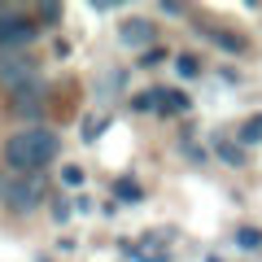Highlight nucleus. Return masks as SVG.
<instances>
[{
  "instance_id": "nucleus-1",
  "label": "nucleus",
  "mask_w": 262,
  "mask_h": 262,
  "mask_svg": "<svg viewBox=\"0 0 262 262\" xmlns=\"http://www.w3.org/2000/svg\"><path fill=\"white\" fill-rule=\"evenodd\" d=\"M61 158V136L53 127H18L5 140V170L9 175H44Z\"/></svg>"
},
{
  "instance_id": "nucleus-2",
  "label": "nucleus",
  "mask_w": 262,
  "mask_h": 262,
  "mask_svg": "<svg viewBox=\"0 0 262 262\" xmlns=\"http://www.w3.org/2000/svg\"><path fill=\"white\" fill-rule=\"evenodd\" d=\"M48 105H53V83H48V79H35V83L9 92V114L22 122V127H44Z\"/></svg>"
},
{
  "instance_id": "nucleus-3",
  "label": "nucleus",
  "mask_w": 262,
  "mask_h": 262,
  "mask_svg": "<svg viewBox=\"0 0 262 262\" xmlns=\"http://www.w3.org/2000/svg\"><path fill=\"white\" fill-rule=\"evenodd\" d=\"M39 39V27L31 22V13L22 5H9L0 13V53H27Z\"/></svg>"
},
{
  "instance_id": "nucleus-4",
  "label": "nucleus",
  "mask_w": 262,
  "mask_h": 262,
  "mask_svg": "<svg viewBox=\"0 0 262 262\" xmlns=\"http://www.w3.org/2000/svg\"><path fill=\"white\" fill-rule=\"evenodd\" d=\"M48 196H53V192H48V179L44 175H13L9 179V192H5V206H9V214H35Z\"/></svg>"
},
{
  "instance_id": "nucleus-5",
  "label": "nucleus",
  "mask_w": 262,
  "mask_h": 262,
  "mask_svg": "<svg viewBox=\"0 0 262 262\" xmlns=\"http://www.w3.org/2000/svg\"><path fill=\"white\" fill-rule=\"evenodd\" d=\"M170 245H175V227H153L140 241H118V253L131 262H170Z\"/></svg>"
},
{
  "instance_id": "nucleus-6",
  "label": "nucleus",
  "mask_w": 262,
  "mask_h": 262,
  "mask_svg": "<svg viewBox=\"0 0 262 262\" xmlns=\"http://www.w3.org/2000/svg\"><path fill=\"white\" fill-rule=\"evenodd\" d=\"M35 79H44V70H39V61L31 53H13L9 61L0 66V88L5 92H18V88L35 83Z\"/></svg>"
},
{
  "instance_id": "nucleus-7",
  "label": "nucleus",
  "mask_w": 262,
  "mask_h": 262,
  "mask_svg": "<svg viewBox=\"0 0 262 262\" xmlns=\"http://www.w3.org/2000/svg\"><path fill=\"white\" fill-rule=\"evenodd\" d=\"M118 44L131 48V53H149V48H158V27L149 18H122L118 22Z\"/></svg>"
},
{
  "instance_id": "nucleus-8",
  "label": "nucleus",
  "mask_w": 262,
  "mask_h": 262,
  "mask_svg": "<svg viewBox=\"0 0 262 262\" xmlns=\"http://www.w3.org/2000/svg\"><path fill=\"white\" fill-rule=\"evenodd\" d=\"M192 31H196L201 39H210L214 48L232 53V57H236V53H249V39H245L241 31H227V27H219V22H201V18H196V22H192Z\"/></svg>"
},
{
  "instance_id": "nucleus-9",
  "label": "nucleus",
  "mask_w": 262,
  "mask_h": 262,
  "mask_svg": "<svg viewBox=\"0 0 262 262\" xmlns=\"http://www.w3.org/2000/svg\"><path fill=\"white\" fill-rule=\"evenodd\" d=\"M188 110H192V96L184 88H153V114H162V118H184Z\"/></svg>"
},
{
  "instance_id": "nucleus-10",
  "label": "nucleus",
  "mask_w": 262,
  "mask_h": 262,
  "mask_svg": "<svg viewBox=\"0 0 262 262\" xmlns=\"http://www.w3.org/2000/svg\"><path fill=\"white\" fill-rule=\"evenodd\" d=\"M210 153H214L223 166H245V144L232 140L227 131H214V136H210Z\"/></svg>"
},
{
  "instance_id": "nucleus-11",
  "label": "nucleus",
  "mask_w": 262,
  "mask_h": 262,
  "mask_svg": "<svg viewBox=\"0 0 262 262\" xmlns=\"http://www.w3.org/2000/svg\"><path fill=\"white\" fill-rule=\"evenodd\" d=\"M27 13H31V22L39 27V35H44V31H53V27H61V18H66V9L57 5V0H39V5H31Z\"/></svg>"
},
{
  "instance_id": "nucleus-12",
  "label": "nucleus",
  "mask_w": 262,
  "mask_h": 262,
  "mask_svg": "<svg viewBox=\"0 0 262 262\" xmlns=\"http://www.w3.org/2000/svg\"><path fill=\"white\" fill-rule=\"evenodd\" d=\"M122 88H127V70H105L101 79H96V105H110L114 96H122Z\"/></svg>"
},
{
  "instance_id": "nucleus-13",
  "label": "nucleus",
  "mask_w": 262,
  "mask_h": 262,
  "mask_svg": "<svg viewBox=\"0 0 262 262\" xmlns=\"http://www.w3.org/2000/svg\"><path fill=\"white\" fill-rule=\"evenodd\" d=\"M110 192H114V206H140V201H144L140 179H131V175H118L110 184Z\"/></svg>"
},
{
  "instance_id": "nucleus-14",
  "label": "nucleus",
  "mask_w": 262,
  "mask_h": 262,
  "mask_svg": "<svg viewBox=\"0 0 262 262\" xmlns=\"http://www.w3.org/2000/svg\"><path fill=\"white\" fill-rule=\"evenodd\" d=\"M110 122H114V114H110V110L88 114V118H83V127H79V140H83V144H96V140L105 136V131H110Z\"/></svg>"
},
{
  "instance_id": "nucleus-15",
  "label": "nucleus",
  "mask_w": 262,
  "mask_h": 262,
  "mask_svg": "<svg viewBox=\"0 0 262 262\" xmlns=\"http://www.w3.org/2000/svg\"><path fill=\"white\" fill-rule=\"evenodd\" d=\"M232 241H236V249H245V253H258V249H262V227H253V223H236Z\"/></svg>"
},
{
  "instance_id": "nucleus-16",
  "label": "nucleus",
  "mask_w": 262,
  "mask_h": 262,
  "mask_svg": "<svg viewBox=\"0 0 262 262\" xmlns=\"http://www.w3.org/2000/svg\"><path fill=\"white\" fill-rule=\"evenodd\" d=\"M48 214H53V223H57V227H61V223H70V214H75V196L53 192V196H48Z\"/></svg>"
},
{
  "instance_id": "nucleus-17",
  "label": "nucleus",
  "mask_w": 262,
  "mask_h": 262,
  "mask_svg": "<svg viewBox=\"0 0 262 262\" xmlns=\"http://www.w3.org/2000/svg\"><path fill=\"white\" fill-rule=\"evenodd\" d=\"M201 70H206V61H201L196 53H179L175 57V75L179 79H201Z\"/></svg>"
},
{
  "instance_id": "nucleus-18",
  "label": "nucleus",
  "mask_w": 262,
  "mask_h": 262,
  "mask_svg": "<svg viewBox=\"0 0 262 262\" xmlns=\"http://www.w3.org/2000/svg\"><path fill=\"white\" fill-rule=\"evenodd\" d=\"M236 140H241L245 149L262 144V114H253V118H245V122H241V131H236Z\"/></svg>"
},
{
  "instance_id": "nucleus-19",
  "label": "nucleus",
  "mask_w": 262,
  "mask_h": 262,
  "mask_svg": "<svg viewBox=\"0 0 262 262\" xmlns=\"http://www.w3.org/2000/svg\"><path fill=\"white\" fill-rule=\"evenodd\" d=\"M127 105H131V114H153V88H149V92L127 96Z\"/></svg>"
},
{
  "instance_id": "nucleus-20",
  "label": "nucleus",
  "mask_w": 262,
  "mask_h": 262,
  "mask_svg": "<svg viewBox=\"0 0 262 262\" xmlns=\"http://www.w3.org/2000/svg\"><path fill=\"white\" fill-rule=\"evenodd\" d=\"M166 57H170V53H166V48L158 44V48H149V53H140V61H136V66H144V70H153V66H162Z\"/></svg>"
},
{
  "instance_id": "nucleus-21",
  "label": "nucleus",
  "mask_w": 262,
  "mask_h": 262,
  "mask_svg": "<svg viewBox=\"0 0 262 262\" xmlns=\"http://www.w3.org/2000/svg\"><path fill=\"white\" fill-rule=\"evenodd\" d=\"M83 179H88L83 166H75V162H70V166H61V184H66V188H79Z\"/></svg>"
},
{
  "instance_id": "nucleus-22",
  "label": "nucleus",
  "mask_w": 262,
  "mask_h": 262,
  "mask_svg": "<svg viewBox=\"0 0 262 262\" xmlns=\"http://www.w3.org/2000/svg\"><path fill=\"white\" fill-rule=\"evenodd\" d=\"M158 9L166 13V18H184V13H192V9L184 5V0H158Z\"/></svg>"
},
{
  "instance_id": "nucleus-23",
  "label": "nucleus",
  "mask_w": 262,
  "mask_h": 262,
  "mask_svg": "<svg viewBox=\"0 0 262 262\" xmlns=\"http://www.w3.org/2000/svg\"><path fill=\"white\" fill-rule=\"evenodd\" d=\"M184 153H188V162H196V166H206V158H210L206 144H192V140H184Z\"/></svg>"
},
{
  "instance_id": "nucleus-24",
  "label": "nucleus",
  "mask_w": 262,
  "mask_h": 262,
  "mask_svg": "<svg viewBox=\"0 0 262 262\" xmlns=\"http://www.w3.org/2000/svg\"><path fill=\"white\" fill-rule=\"evenodd\" d=\"M92 210H96L92 196H75V214H92Z\"/></svg>"
},
{
  "instance_id": "nucleus-25",
  "label": "nucleus",
  "mask_w": 262,
  "mask_h": 262,
  "mask_svg": "<svg viewBox=\"0 0 262 262\" xmlns=\"http://www.w3.org/2000/svg\"><path fill=\"white\" fill-rule=\"evenodd\" d=\"M88 9H92V13H114V9H118V5H114V0H92Z\"/></svg>"
},
{
  "instance_id": "nucleus-26",
  "label": "nucleus",
  "mask_w": 262,
  "mask_h": 262,
  "mask_svg": "<svg viewBox=\"0 0 262 262\" xmlns=\"http://www.w3.org/2000/svg\"><path fill=\"white\" fill-rule=\"evenodd\" d=\"M9 179H13L9 170H0V201H5V192H9Z\"/></svg>"
},
{
  "instance_id": "nucleus-27",
  "label": "nucleus",
  "mask_w": 262,
  "mask_h": 262,
  "mask_svg": "<svg viewBox=\"0 0 262 262\" xmlns=\"http://www.w3.org/2000/svg\"><path fill=\"white\" fill-rule=\"evenodd\" d=\"M206 262H223V258H219V253H206Z\"/></svg>"
},
{
  "instance_id": "nucleus-28",
  "label": "nucleus",
  "mask_w": 262,
  "mask_h": 262,
  "mask_svg": "<svg viewBox=\"0 0 262 262\" xmlns=\"http://www.w3.org/2000/svg\"><path fill=\"white\" fill-rule=\"evenodd\" d=\"M9 57H13V53H0V66H5V61H9Z\"/></svg>"
}]
</instances>
